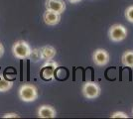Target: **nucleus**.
Instances as JSON below:
<instances>
[{"label":"nucleus","instance_id":"f257e3e1","mask_svg":"<svg viewBox=\"0 0 133 119\" xmlns=\"http://www.w3.org/2000/svg\"><path fill=\"white\" fill-rule=\"evenodd\" d=\"M31 51H32V49H31L30 45L26 41H23V40L17 41L14 43V45L12 46V54L18 60L28 59L31 54Z\"/></svg>","mask_w":133,"mask_h":119},{"label":"nucleus","instance_id":"f03ea898","mask_svg":"<svg viewBox=\"0 0 133 119\" xmlns=\"http://www.w3.org/2000/svg\"><path fill=\"white\" fill-rule=\"evenodd\" d=\"M18 94L22 101L32 102L38 98V89L34 85L26 83L20 86Z\"/></svg>","mask_w":133,"mask_h":119},{"label":"nucleus","instance_id":"7ed1b4c3","mask_svg":"<svg viewBox=\"0 0 133 119\" xmlns=\"http://www.w3.org/2000/svg\"><path fill=\"white\" fill-rule=\"evenodd\" d=\"M108 37L112 42H121L127 37V29L121 24H114L108 30Z\"/></svg>","mask_w":133,"mask_h":119},{"label":"nucleus","instance_id":"20e7f679","mask_svg":"<svg viewBox=\"0 0 133 119\" xmlns=\"http://www.w3.org/2000/svg\"><path fill=\"white\" fill-rule=\"evenodd\" d=\"M82 91H83V96L85 97V98H88V99H94V98L99 96L100 86L95 81H87L83 85Z\"/></svg>","mask_w":133,"mask_h":119},{"label":"nucleus","instance_id":"39448f33","mask_svg":"<svg viewBox=\"0 0 133 119\" xmlns=\"http://www.w3.org/2000/svg\"><path fill=\"white\" fill-rule=\"evenodd\" d=\"M59 65L57 62L54 61H46L44 65L41 67L40 69V74L42 76V79L45 80H50V79H54L55 78V72L58 68Z\"/></svg>","mask_w":133,"mask_h":119},{"label":"nucleus","instance_id":"423d86ee","mask_svg":"<svg viewBox=\"0 0 133 119\" xmlns=\"http://www.w3.org/2000/svg\"><path fill=\"white\" fill-rule=\"evenodd\" d=\"M109 60H110L109 54L104 49H97L92 54V61L98 67L106 66L109 62Z\"/></svg>","mask_w":133,"mask_h":119},{"label":"nucleus","instance_id":"0eeeda50","mask_svg":"<svg viewBox=\"0 0 133 119\" xmlns=\"http://www.w3.org/2000/svg\"><path fill=\"white\" fill-rule=\"evenodd\" d=\"M45 7L47 10H52L62 14L66 10V3L64 2V0H46Z\"/></svg>","mask_w":133,"mask_h":119},{"label":"nucleus","instance_id":"6e6552de","mask_svg":"<svg viewBox=\"0 0 133 119\" xmlns=\"http://www.w3.org/2000/svg\"><path fill=\"white\" fill-rule=\"evenodd\" d=\"M43 20L44 23L48 26H55L57 24H59L61 21V14L57 13L52 10H47L43 14Z\"/></svg>","mask_w":133,"mask_h":119},{"label":"nucleus","instance_id":"1a4fd4ad","mask_svg":"<svg viewBox=\"0 0 133 119\" xmlns=\"http://www.w3.org/2000/svg\"><path fill=\"white\" fill-rule=\"evenodd\" d=\"M38 117L40 118H55L57 116L55 108L51 105H42L38 109Z\"/></svg>","mask_w":133,"mask_h":119},{"label":"nucleus","instance_id":"9d476101","mask_svg":"<svg viewBox=\"0 0 133 119\" xmlns=\"http://www.w3.org/2000/svg\"><path fill=\"white\" fill-rule=\"evenodd\" d=\"M40 51H41V58L44 61H52L57 54V50L55 48L49 45L40 48Z\"/></svg>","mask_w":133,"mask_h":119},{"label":"nucleus","instance_id":"9b49d317","mask_svg":"<svg viewBox=\"0 0 133 119\" xmlns=\"http://www.w3.org/2000/svg\"><path fill=\"white\" fill-rule=\"evenodd\" d=\"M121 62L124 67L127 68H133V51L128 50L122 54Z\"/></svg>","mask_w":133,"mask_h":119},{"label":"nucleus","instance_id":"f8f14e48","mask_svg":"<svg viewBox=\"0 0 133 119\" xmlns=\"http://www.w3.org/2000/svg\"><path fill=\"white\" fill-rule=\"evenodd\" d=\"M13 82L11 80H7L4 78H0V92H6L11 89Z\"/></svg>","mask_w":133,"mask_h":119},{"label":"nucleus","instance_id":"ddd939ff","mask_svg":"<svg viewBox=\"0 0 133 119\" xmlns=\"http://www.w3.org/2000/svg\"><path fill=\"white\" fill-rule=\"evenodd\" d=\"M29 59H31L33 62H38L40 60H42L40 49H37V48L33 49V50L31 51V54H30V56H29Z\"/></svg>","mask_w":133,"mask_h":119},{"label":"nucleus","instance_id":"4468645a","mask_svg":"<svg viewBox=\"0 0 133 119\" xmlns=\"http://www.w3.org/2000/svg\"><path fill=\"white\" fill-rule=\"evenodd\" d=\"M124 16L126 18L128 22L133 23V5L128 6L127 8L125 9V13H124Z\"/></svg>","mask_w":133,"mask_h":119},{"label":"nucleus","instance_id":"2eb2a0df","mask_svg":"<svg viewBox=\"0 0 133 119\" xmlns=\"http://www.w3.org/2000/svg\"><path fill=\"white\" fill-rule=\"evenodd\" d=\"M111 118H128V115L122 111H115L111 114Z\"/></svg>","mask_w":133,"mask_h":119},{"label":"nucleus","instance_id":"dca6fc26","mask_svg":"<svg viewBox=\"0 0 133 119\" xmlns=\"http://www.w3.org/2000/svg\"><path fill=\"white\" fill-rule=\"evenodd\" d=\"M19 115L17 113H6L3 115V118H18Z\"/></svg>","mask_w":133,"mask_h":119},{"label":"nucleus","instance_id":"f3484780","mask_svg":"<svg viewBox=\"0 0 133 119\" xmlns=\"http://www.w3.org/2000/svg\"><path fill=\"white\" fill-rule=\"evenodd\" d=\"M4 55V47H3V45L0 43V58L2 57Z\"/></svg>","mask_w":133,"mask_h":119},{"label":"nucleus","instance_id":"a211bd4d","mask_svg":"<svg viewBox=\"0 0 133 119\" xmlns=\"http://www.w3.org/2000/svg\"><path fill=\"white\" fill-rule=\"evenodd\" d=\"M71 3H78L79 1H82V0H69Z\"/></svg>","mask_w":133,"mask_h":119},{"label":"nucleus","instance_id":"6ab92c4d","mask_svg":"<svg viewBox=\"0 0 133 119\" xmlns=\"http://www.w3.org/2000/svg\"><path fill=\"white\" fill-rule=\"evenodd\" d=\"M132 115H133V109H132Z\"/></svg>","mask_w":133,"mask_h":119}]
</instances>
